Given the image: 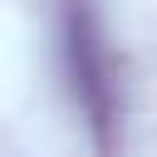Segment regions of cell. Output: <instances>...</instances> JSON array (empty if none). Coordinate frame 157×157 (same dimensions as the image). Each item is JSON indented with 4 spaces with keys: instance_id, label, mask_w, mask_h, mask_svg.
I'll return each instance as SVG.
<instances>
[{
    "instance_id": "obj_1",
    "label": "cell",
    "mask_w": 157,
    "mask_h": 157,
    "mask_svg": "<svg viewBox=\"0 0 157 157\" xmlns=\"http://www.w3.org/2000/svg\"><path fill=\"white\" fill-rule=\"evenodd\" d=\"M59 49H64V74L74 88V103L83 108L88 128L98 137H108L113 123V78H108V49H103V29L88 0H64L59 10Z\"/></svg>"
}]
</instances>
